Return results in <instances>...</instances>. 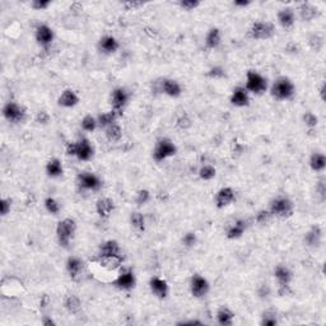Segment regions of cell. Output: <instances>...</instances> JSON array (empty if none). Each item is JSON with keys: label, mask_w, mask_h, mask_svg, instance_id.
Wrapping results in <instances>:
<instances>
[{"label": "cell", "mask_w": 326, "mask_h": 326, "mask_svg": "<svg viewBox=\"0 0 326 326\" xmlns=\"http://www.w3.org/2000/svg\"><path fill=\"white\" fill-rule=\"evenodd\" d=\"M65 153L70 157H75L81 162H88L95 156V147L92 145L90 139L82 136L78 140L67 143Z\"/></svg>", "instance_id": "obj_1"}, {"label": "cell", "mask_w": 326, "mask_h": 326, "mask_svg": "<svg viewBox=\"0 0 326 326\" xmlns=\"http://www.w3.org/2000/svg\"><path fill=\"white\" fill-rule=\"evenodd\" d=\"M271 97L277 101H291L296 96V86L288 77H279L270 86Z\"/></svg>", "instance_id": "obj_2"}, {"label": "cell", "mask_w": 326, "mask_h": 326, "mask_svg": "<svg viewBox=\"0 0 326 326\" xmlns=\"http://www.w3.org/2000/svg\"><path fill=\"white\" fill-rule=\"evenodd\" d=\"M77 222L73 218H64L59 220L56 225V238H58L59 246L63 248H69L74 240L77 233Z\"/></svg>", "instance_id": "obj_3"}, {"label": "cell", "mask_w": 326, "mask_h": 326, "mask_svg": "<svg viewBox=\"0 0 326 326\" xmlns=\"http://www.w3.org/2000/svg\"><path fill=\"white\" fill-rule=\"evenodd\" d=\"M269 212L273 217L279 218V219H288L295 214V204L284 195H278L270 202L269 205Z\"/></svg>", "instance_id": "obj_4"}, {"label": "cell", "mask_w": 326, "mask_h": 326, "mask_svg": "<svg viewBox=\"0 0 326 326\" xmlns=\"http://www.w3.org/2000/svg\"><path fill=\"white\" fill-rule=\"evenodd\" d=\"M243 87L250 95L261 96L269 90V82L261 73L256 70H248L246 73V82Z\"/></svg>", "instance_id": "obj_5"}, {"label": "cell", "mask_w": 326, "mask_h": 326, "mask_svg": "<svg viewBox=\"0 0 326 326\" xmlns=\"http://www.w3.org/2000/svg\"><path fill=\"white\" fill-rule=\"evenodd\" d=\"M274 35L275 24L270 20H256L247 31V37L255 41L270 40Z\"/></svg>", "instance_id": "obj_6"}, {"label": "cell", "mask_w": 326, "mask_h": 326, "mask_svg": "<svg viewBox=\"0 0 326 326\" xmlns=\"http://www.w3.org/2000/svg\"><path fill=\"white\" fill-rule=\"evenodd\" d=\"M176 144H175L170 138H161L158 139L156 144H154L152 157H153L154 162L161 163V162H165L167 161V159L172 158L173 156H176Z\"/></svg>", "instance_id": "obj_7"}, {"label": "cell", "mask_w": 326, "mask_h": 326, "mask_svg": "<svg viewBox=\"0 0 326 326\" xmlns=\"http://www.w3.org/2000/svg\"><path fill=\"white\" fill-rule=\"evenodd\" d=\"M3 117L10 124H22L27 117V110L17 101H8L3 106Z\"/></svg>", "instance_id": "obj_8"}, {"label": "cell", "mask_w": 326, "mask_h": 326, "mask_svg": "<svg viewBox=\"0 0 326 326\" xmlns=\"http://www.w3.org/2000/svg\"><path fill=\"white\" fill-rule=\"evenodd\" d=\"M130 93L124 87H116L110 95V106L111 110L118 116H122L125 109L129 105Z\"/></svg>", "instance_id": "obj_9"}, {"label": "cell", "mask_w": 326, "mask_h": 326, "mask_svg": "<svg viewBox=\"0 0 326 326\" xmlns=\"http://www.w3.org/2000/svg\"><path fill=\"white\" fill-rule=\"evenodd\" d=\"M77 185L81 190L97 193L102 189V180L95 172L83 171L77 176Z\"/></svg>", "instance_id": "obj_10"}, {"label": "cell", "mask_w": 326, "mask_h": 326, "mask_svg": "<svg viewBox=\"0 0 326 326\" xmlns=\"http://www.w3.org/2000/svg\"><path fill=\"white\" fill-rule=\"evenodd\" d=\"M274 278L277 279V283L279 286V295L286 296L291 289L292 280H293V271L287 265H277L274 269Z\"/></svg>", "instance_id": "obj_11"}, {"label": "cell", "mask_w": 326, "mask_h": 326, "mask_svg": "<svg viewBox=\"0 0 326 326\" xmlns=\"http://www.w3.org/2000/svg\"><path fill=\"white\" fill-rule=\"evenodd\" d=\"M112 286L118 291L129 292L135 288L136 286V277L131 269H124L116 275L115 279L112 280Z\"/></svg>", "instance_id": "obj_12"}, {"label": "cell", "mask_w": 326, "mask_h": 326, "mask_svg": "<svg viewBox=\"0 0 326 326\" xmlns=\"http://www.w3.org/2000/svg\"><path fill=\"white\" fill-rule=\"evenodd\" d=\"M97 259H124L120 243L116 240H107L99 247Z\"/></svg>", "instance_id": "obj_13"}, {"label": "cell", "mask_w": 326, "mask_h": 326, "mask_svg": "<svg viewBox=\"0 0 326 326\" xmlns=\"http://www.w3.org/2000/svg\"><path fill=\"white\" fill-rule=\"evenodd\" d=\"M211 291V283L208 279L200 274H194L190 279V293L194 298H204Z\"/></svg>", "instance_id": "obj_14"}, {"label": "cell", "mask_w": 326, "mask_h": 326, "mask_svg": "<svg viewBox=\"0 0 326 326\" xmlns=\"http://www.w3.org/2000/svg\"><path fill=\"white\" fill-rule=\"evenodd\" d=\"M158 91L170 99H179L182 95V86L173 78H163L158 82Z\"/></svg>", "instance_id": "obj_15"}, {"label": "cell", "mask_w": 326, "mask_h": 326, "mask_svg": "<svg viewBox=\"0 0 326 326\" xmlns=\"http://www.w3.org/2000/svg\"><path fill=\"white\" fill-rule=\"evenodd\" d=\"M35 40L38 46L47 49L55 40V32L47 24H38L35 29Z\"/></svg>", "instance_id": "obj_16"}, {"label": "cell", "mask_w": 326, "mask_h": 326, "mask_svg": "<svg viewBox=\"0 0 326 326\" xmlns=\"http://www.w3.org/2000/svg\"><path fill=\"white\" fill-rule=\"evenodd\" d=\"M234 202H236V191L231 186L220 188L219 190L217 191L216 197H214V204L218 209L228 208Z\"/></svg>", "instance_id": "obj_17"}, {"label": "cell", "mask_w": 326, "mask_h": 326, "mask_svg": "<svg viewBox=\"0 0 326 326\" xmlns=\"http://www.w3.org/2000/svg\"><path fill=\"white\" fill-rule=\"evenodd\" d=\"M65 268H67V273L69 275V278L74 282H78L83 278L84 274V263L83 260L78 256H69L67 260V264H65Z\"/></svg>", "instance_id": "obj_18"}, {"label": "cell", "mask_w": 326, "mask_h": 326, "mask_svg": "<svg viewBox=\"0 0 326 326\" xmlns=\"http://www.w3.org/2000/svg\"><path fill=\"white\" fill-rule=\"evenodd\" d=\"M149 289L152 295L158 300H166L170 295V286L165 278L152 277L149 280Z\"/></svg>", "instance_id": "obj_19"}, {"label": "cell", "mask_w": 326, "mask_h": 326, "mask_svg": "<svg viewBox=\"0 0 326 326\" xmlns=\"http://www.w3.org/2000/svg\"><path fill=\"white\" fill-rule=\"evenodd\" d=\"M277 19L283 29L293 28L296 23V10L292 6H284L277 13Z\"/></svg>", "instance_id": "obj_20"}, {"label": "cell", "mask_w": 326, "mask_h": 326, "mask_svg": "<svg viewBox=\"0 0 326 326\" xmlns=\"http://www.w3.org/2000/svg\"><path fill=\"white\" fill-rule=\"evenodd\" d=\"M250 93L245 90V87L238 86L232 91L231 96H229V102L232 106L242 109V107H247L250 105Z\"/></svg>", "instance_id": "obj_21"}, {"label": "cell", "mask_w": 326, "mask_h": 326, "mask_svg": "<svg viewBox=\"0 0 326 326\" xmlns=\"http://www.w3.org/2000/svg\"><path fill=\"white\" fill-rule=\"evenodd\" d=\"M115 202L111 198H100L96 202V213L99 214V217L102 219H109L115 212Z\"/></svg>", "instance_id": "obj_22"}, {"label": "cell", "mask_w": 326, "mask_h": 326, "mask_svg": "<svg viewBox=\"0 0 326 326\" xmlns=\"http://www.w3.org/2000/svg\"><path fill=\"white\" fill-rule=\"evenodd\" d=\"M79 101L81 99L78 93L72 88H65L58 97V105L63 109H74L75 106H78Z\"/></svg>", "instance_id": "obj_23"}, {"label": "cell", "mask_w": 326, "mask_h": 326, "mask_svg": "<svg viewBox=\"0 0 326 326\" xmlns=\"http://www.w3.org/2000/svg\"><path fill=\"white\" fill-rule=\"evenodd\" d=\"M120 47V42L112 35H105L99 41V50L105 55H112Z\"/></svg>", "instance_id": "obj_24"}, {"label": "cell", "mask_w": 326, "mask_h": 326, "mask_svg": "<svg viewBox=\"0 0 326 326\" xmlns=\"http://www.w3.org/2000/svg\"><path fill=\"white\" fill-rule=\"evenodd\" d=\"M246 228H247V224H246V220L243 219H236L228 225L227 229H225V237L228 240H238L241 237L245 234Z\"/></svg>", "instance_id": "obj_25"}, {"label": "cell", "mask_w": 326, "mask_h": 326, "mask_svg": "<svg viewBox=\"0 0 326 326\" xmlns=\"http://www.w3.org/2000/svg\"><path fill=\"white\" fill-rule=\"evenodd\" d=\"M205 47L208 50H216L220 46L222 43V32L218 27H212L207 35H205Z\"/></svg>", "instance_id": "obj_26"}, {"label": "cell", "mask_w": 326, "mask_h": 326, "mask_svg": "<svg viewBox=\"0 0 326 326\" xmlns=\"http://www.w3.org/2000/svg\"><path fill=\"white\" fill-rule=\"evenodd\" d=\"M321 240H323V231L319 225H314L307 231L305 234V243L309 247L318 248L321 245Z\"/></svg>", "instance_id": "obj_27"}, {"label": "cell", "mask_w": 326, "mask_h": 326, "mask_svg": "<svg viewBox=\"0 0 326 326\" xmlns=\"http://www.w3.org/2000/svg\"><path fill=\"white\" fill-rule=\"evenodd\" d=\"M45 171H46L47 176L51 177V179H59V177L63 176L64 173L63 163L59 158L49 159L46 166H45Z\"/></svg>", "instance_id": "obj_28"}, {"label": "cell", "mask_w": 326, "mask_h": 326, "mask_svg": "<svg viewBox=\"0 0 326 326\" xmlns=\"http://www.w3.org/2000/svg\"><path fill=\"white\" fill-rule=\"evenodd\" d=\"M310 168L316 173H323L326 168V157L323 152H314L309 161Z\"/></svg>", "instance_id": "obj_29"}, {"label": "cell", "mask_w": 326, "mask_h": 326, "mask_svg": "<svg viewBox=\"0 0 326 326\" xmlns=\"http://www.w3.org/2000/svg\"><path fill=\"white\" fill-rule=\"evenodd\" d=\"M217 323L219 324L220 326H231L233 325L234 321V312L232 311L231 309H228V307H220L218 309L216 315Z\"/></svg>", "instance_id": "obj_30"}, {"label": "cell", "mask_w": 326, "mask_h": 326, "mask_svg": "<svg viewBox=\"0 0 326 326\" xmlns=\"http://www.w3.org/2000/svg\"><path fill=\"white\" fill-rule=\"evenodd\" d=\"M64 309L70 315H78L82 311V301L77 295H68L64 298Z\"/></svg>", "instance_id": "obj_31"}, {"label": "cell", "mask_w": 326, "mask_h": 326, "mask_svg": "<svg viewBox=\"0 0 326 326\" xmlns=\"http://www.w3.org/2000/svg\"><path fill=\"white\" fill-rule=\"evenodd\" d=\"M130 224L134 231L138 233H143L145 231L147 223H145V217L140 212H133L130 214Z\"/></svg>", "instance_id": "obj_32"}, {"label": "cell", "mask_w": 326, "mask_h": 326, "mask_svg": "<svg viewBox=\"0 0 326 326\" xmlns=\"http://www.w3.org/2000/svg\"><path fill=\"white\" fill-rule=\"evenodd\" d=\"M120 117V116L117 115V113L113 112L112 110L107 111V112H104L101 113V115L97 116V121H99V127H101V129H106V127L111 126V125L116 124L117 122V118Z\"/></svg>", "instance_id": "obj_33"}, {"label": "cell", "mask_w": 326, "mask_h": 326, "mask_svg": "<svg viewBox=\"0 0 326 326\" xmlns=\"http://www.w3.org/2000/svg\"><path fill=\"white\" fill-rule=\"evenodd\" d=\"M105 135L110 143H118L122 138V127L118 122L105 129Z\"/></svg>", "instance_id": "obj_34"}, {"label": "cell", "mask_w": 326, "mask_h": 326, "mask_svg": "<svg viewBox=\"0 0 326 326\" xmlns=\"http://www.w3.org/2000/svg\"><path fill=\"white\" fill-rule=\"evenodd\" d=\"M298 10H300L301 18H302L305 22H306V20L307 22H310V20H312L316 15H318V8H315L314 5H311V4L309 3L301 4Z\"/></svg>", "instance_id": "obj_35"}, {"label": "cell", "mask_w": 326, "mask_h": 326, "mask_svg": "<svg viewBox=\"0 0 326 326\" xmlns=\"http://www.w3.org/2000/svg\"><path fill=\"white\" fill-rule=\"evenodd\" d=\"M81 127L84 133H93L99 127V121L97 117L92 115H86L81 121Z\"/></svg>", "instance_id": "obj_36"}, {"label": "cell", "mask_w": 326, "mask_h": 326, "mask_svg": "<svg viewBox=\"0 0 326 326\" xmlns=\"http://www.w3.org/2000/svg\"><path fill=\"white\" fill-rule=\"evenodd\" d=\"M198 175H199V179L202 181H212L217 176V168L213 165H209V163L208 165H203L199 168Z\"/></svg>", "instance_id": "obj_37"}, {"label": "cell", "mask_w": 326, "mask_h": 326, "mask_svg": "<svg viewBox=\"0 0 326 326\" xmlns=\"http://www.w3.org/2000/svg\"><path fill=\"white\" fill-rule=\"evenodd\" d=\"M43 205H45V209H46L47 213L51 214V216H58L61 211L60 203L52 197H47L45 202H43Z\"/></svg>", "instance_id": "obj_38"}, {"label": "cell", "mask_w": 326, "mask_h": 326, "mask_svg": "<svg viewBox=\"0 0 326 326\" xmlns=\"http://www.w3.org/2000/svg\"><path fill=\"white\" fill-rule=\"evenodd\" d=\"M271 218H273V216L270 214L269 209H263V211L257 212L256 217H255V220H256L257 224L265 225L270 222Z\"/></svg>", "instance_id": "obj_39"}, {"label": "cell", "mask_w": 326, "mask_h": 326, "mask_svg": "<svg viewBox=\"0 0 326 326\" xmlns=\"http://www.w3.org/2000/svg\"><path fill=\"white\" fill-rule=\"evenodd\" d=\"M198 242V236L195 232H188V233H185L184 237H182V243H184L185 247H194V246L197 245Z\"/></svg>", "instance_id": "obj_40"}, {"label": "cell", "mask_w": 326, "mask_h": 326, "mask_svg": "<svg viewBox=\"0 0 326 326\" xmlns=\"http://www.w3.org/2000/svg\"><path fill=\"white\" fill-rule=\"evenodd\" d=\"M303 122L309 129H314V127L318 126L319 117L314 112H306L303 115Z\"/></svg>", "instance_id": "obj_41"}, {"label": "cell", "mask_w": 326, "mask_h": 326, "mask_svg": "<svg viewBox=\"0 0 326 326\" xmlns=\"http://www.w3.org/2000/svg\"><path fill=\"white\" fill-rule=\"evenodd\" d=\"M149 200H150V193L148 190H145V189H142V190H139L138 193H136L135 203L139 205V207L145 205Z\"/></svg>", "instance_id": "obj_42"}, {"label": "cell", "mask_w": 326, "mask_h": 326, "mask_svg": "<svg viewBox=\"0 0 326 326\" xmlns=\"http://www.w3.org/2000/svg\"><path fill=\"white\" fill-rule=\"evenodd\" d=\"M12 199L10 198H3L0 200V213L1 217H6L12 212Z\"/></svg>", "instance_id": "obj_43"}, {"label": "cell", "mask_w": 326, "mask_h": 326, "mask_svg": "<svg viewBox=\"0 0 326 326\" xmlns=\"http://www.w3.org/2000/svg\"><path fill=\"white\" fill-rule=\"evenodd\" d=\"M278 324L277 314L274 312H265L263 315V319H261V325L265 326H275Z\"/></svg>", "instance_id": "obj_44"}, {"label": "cell", "mask_w": 326, "mask_h": 326, "mask_svg": "<svg viewBox=\"0 0 326 326\" xmlns=\"http://www.w3.org/2000/svg\"><path fill=\"white\" fill-rule=\"evenodd\" d=\"M179 6L182 10H195L200 6V1H198V0H182V1H179Z\"/></svg>", "instance_id": "obj_45"}, {"label": "cell", "mask_w": 326, "mask_h": 326, "mask_svg": "<svg viewBox=\"0 0 326 326\" xmlns=\"http://www.w3.org/2000/svg\"><path fill=\"white\" fill-rule=\"evenodd\" d=\"M29 5L33 10H46L51 5V1L50 0H33Z\"/></svg>", "instance_id": "obj_46"}, {"label": "cell", "mask_w": 326, "mask_h": 326, "mask_svg": "<svg viewBox=\"0 0 326 326\" xmlns=\"http://www.w3.org/2000/svg\"><path fill=\"white\" fill-rule=\"evenodd\" d=\"M50 120H51V117H50L47 111H38L37 115H36V122H38L40 125H47Z\"/></svg>", "instance_id": "obj_47"}, {"label": "cell", "mask_w": 326, "mask_h": 326, "mask_svg": "<svg viewBox=\"0 0 326 326\" xmlns=\"http://www.w3.org/2000/svg\"><path fill=\"white\" fill-rule=\"evenodd\" d=\"M208 75L213 79H220V78H223V77H224L225 73H224V69H223V68L214 67V68H212L211 70H209Z\"/></svg>", "instance_id": "obj_48"}, {"label": "cell", "mask_w": 326, "mask_h": 326, "mask_svg": "<svg viewBox=\"0 0 326 326\" xmlns=\"http://www.w3.org/2000/svg\"><path fill=\"white\" fill-rule=\"evenodd\" d=\"M177 126H179L180 129H188V127L191 126V120L186 115H182L181 117L177 120Z\"/></svg>", "instance_id": "obj_49"}, {"label": "cell", "mask_w": 326, "mask_h": 326, "mask_svg": "<svg viewBox=\"0 0 326 326\" xmlns=\"http://www.w3.org/2000/svg\"><path fill=\"white\" fill-rule=\"evenodd\" d=\"M316 191L319 193V195L321 197V199H325V194H326V186H325V179L319 180V182L316 184Z\"/></svg>", "instance_id": "obj_50"}, {"label": "cell", "mask_w": 326, "mask_h": 326, "mask_svg": "<svg viewBox=\"0 0 326 326\" xmlns=\"http://www.w3.org/2000/svg\"><path fill=\"white\" fill-rule=\"evenodd\" d=\"M122 5L126 8V10H133V9H138L140 6H144V3H139V1H126Z\"/></svg>", "instance_id": "obj_51"}, {"label": "cell", "mask_w": 326, "mask_h": 326, "mask_svg": "<svg viewBox=\"0 0 326 326\" xmlns=\"http://www.w3.org/2000/svg\"><path fill=\"white\" fill-rule=\"evenodd\" d=\"M251 4V1H248V0H237V1H233V5L236 8H246Z\"/></svg>", "instance_id": "obj_52"}, {"label": "cell", "mask_w": 326, "mask_h": 326, "mask_svg": "<svg viewBox=\"0 0 326 326\" xmlns=\"http://www.w3.org/2000/svg\"><path fill=\"white\" fill-rule=\"evenodd\" d=\"M42 324L45 326H51V325H55V321L52 320V319H49L46 318V316H43L42 319Z\"/></svg>", "instance_id": "obj_53"}, {"label": "cell", "mask_w": 326, "mask_h": 326, "mask_svg": "<svg viewBox=\"0 0 326 326\" xmlns=\"http://www.w3.org/2000/svg\"><path fill=\"white\" fill-rule=\"evenodd\" d=\"M179 324H182V325H200V324H202V321L190 320V321H182V323H179Z\"/></svg>", "instance_id": "obj_54"}, {"label": "cell", "mask_w": 326, "mask_h": 326, "mask_svg": "<svg viewBox=\"0 0 326 326\" xmlns=\"http://www.w3.org/2000/svg\"><path fill=\"white\" fill-rule=\"evenodd\" d=\"M320 96H321V100H323V101H325V82H323V83H321Z\"/></svg>", "instance_id": "obj_55"}]
</instances>
